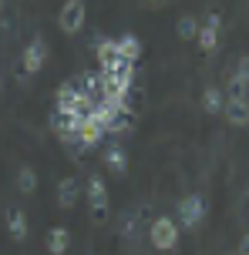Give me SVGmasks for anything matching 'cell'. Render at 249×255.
Returning <instances> with one entry per match:
<instances>
[{"label":"cell","instance_id":"obj_1","mask_svg":"<svg viewBox=\"0 0 249 255\" xmlns=\"http://www.w3.org/2000/svg\"><path fill=\"white\" fill-rule=\"evenodd\" d=\"M84 191H88V205H91V222H94V225H105L108 218H111V212H108L105 178H101V175H91L88 185H84Z\"/></svg>","mask_w":249,"mask_h":255},{"label":"cell","instance_id":"obj_2","mask_svg":"<svg viewBox=\"0 0 249 255\" xmlns=\"http://www.w3.org/2000/svg\"><path fill=\"white\" fill-rule=\"evenodd\" d=\"M179 222L169 215H162L152 222V229H148V239H152V245H155L158 252H169V249H175V242H179Z\"/></svg>","mask_w":249,"mask_h":255},{"label":"cell","instance_id":"obj_3","mask_svg":"<svg viewBox=\"0 0 249 255\" xmlns=\"http://www.w3.org/2000/svg\"><path fill=\"white\" fill-rule=\"evenodd\" d=\"M179 229H199L202 222H206V198L202 195H185L182 202H179Z\"/></svg>","mask_w":249,"mask_h":255},{"label":"cell","instance_id":"obj_4","mask_svg":"<svg viewBox=\"0 0 249 255\" xmlns=\"http://www.w3.org/2000/svg\"><path fill=\"white\" fill-rule=\"evenodd\" d=\"M84 17H88L84 0H64V7L57 13V27H61L64 34H78L81 27H84Z\"/></svg>","mask_w":249,"mask_h":255},{"label":"cell","instance_id":"obj_5","mask_svg":"<svg viewBox=\"0 0 249 255\" xmlns=\"http://www.w3.org/2000/svg\"><path fill=\"white\" fill-rule=\"evenodd\" d=\"M44 61H47V44H44V37H34L24 47V54H20V77L37 74L44 67Z\"/></svg>","mask_w":249,"mask_h":255},{"label":"cell","instance_id":"obj_6","mask_svg":"<svg viewBox=\"0 0 249 255\" xmlns=\"http://www.w3.org/2000/svg\"><path fill=\"white\" fill-rule=\"evenodd\" d=\"M78 198H81V178L78 175H64L57 181V205L61 208H74Z\"/></svg>","mask_w":249,"mask_h":255},{"label":"cell","instance_id":"obj_7","mask_svg":"<svg viewBox=\"0 0 249 255\" xmlns=\"http://www.w3.org/2000/svg\"><path fill=\"white\" fill-rule=\"evenodd\" d=\"M27 229H30L27 212L20 208V205H10V208H7V235H10L13 242H24V239H27Z\"/></svg>","mask_w":249,"mask_h":255},{"label":"cell","instance_id":"obj_8","mask_svg":"<svg viewBox=\"0 0 249 255\" xmlns=\"http://www.w3.org/2000/svg\"><path fill=\"white\" fill-rule=\"evenodd\" d=\"M78 125H81V118H74L71 111H57V108H54L51 128H54V131H57L64 141H74V138H78Z\"/></svg>","mask_w":249,"mask_h":255},{"label":"cell","instance_id":"obj_9","mask_svg":"<svg viewBox=\"0 0 249 255\" xmlns=\"http://www.w3.org/2000/svg\"><path fill=\"white\" fill-rule=\"evenodd\" d=\"M219 27H223L219 13H209V20L199 27V37H196L202 51H216V44H219Z\"/></svg>","mask_w":249,"mask_h":255},{"label":"cell","instance_id":"obj_10","mask_svg":"<svg viewBox=\"0 0 249 255\" xmlns=\"http://www.w3.org/2000/svg\"><path fill=\"white\" fill-rule=\"evenodd\" d=\"M249 91V57H243L236 67V74L229 77V88H226V98H246Z\"/></svg>","mask_w":249,"mask_h":255},{"label":"cell","instance_id":"obj_11","mask_svg":"<svg viewBox=\"0 0 249 255\" xmlns=\"http://www.w3.org/2000/svg\"><path fill=\"white\" fill-rule=\"evenodd\" d=\"M44 245H47V255H64L67 249H71V232H67L64 225H54V229H47Z\"/></svg>","mask_w":249,"mask_h":255},{"label":"cell","instance_id":"obj_12","mask_svg":"<svg viewBox=\"0 0 249 255\" xmlns=\"http://www.w3.org/2000/svg\"><path fill=\"white\" fill-rule=\"evenodd\" d=\"M223 115L233 121V125H249V101L246 98H226V108H223Z\"/></svg>","mask_w":249,"mask_h":255},{"label":"cell","instance_id":"obj_13","mask_svg":"<svg viewBox=\"0 0 249 255\" xmlns=\"http://www.w3.org/2000/svg\"><path fill=\"white\" fill-rule=\"evenodd\" d=\"M105 165L111 175H125L128 171V151L121 148V144H108L105 148Z\"/></svg>","mask_w":249,"mask_h":255},{"label":"cell","instance_id":"obj_14","mask_svg":"<svg viewBox=\"0 0 249 255\" xmlns=\"http://www.w3.org/2000/svg\"><path fill=\"white\" fill-rule=\"evenodd\" d=\"M131 121H135V111L121 104V108H115V111H111V121H108L105 134H125V131L131 128Z\"/></svg>","mask_w":249,"mask_h":255},{"label":"cell","instance_id":"obj_15","mask_svg":"<svg viewBox=\"0 0 249 255\" xmlns=\"http://www.w3.org/2000/svg\"><path fill=\"white\" fill-rule=\"evenodd\" d=\"M101 134H105V131L94 125L91 118H81V125H78V138H74V141H78L81 148H94V144L101 141Z\"/></svg>","mask_w":249,"mask_h":255},{"label":"cell","instance_id":"obj_16","mask_svg":"<svg viewBox=\"0 0 249 255\" xmlns=\"http://www.w3.org/2000/svg\"><path fill=\"white\" fill-rule=\"evenodd\" d=\"M118 57L128 64H138V57H142V40L135 37V34H125V37H118Z\"/></svg>","mask_w":249,"mask_h":255},{"label":"cell","instance_id":"obj_17","mask_svg":"<svg viewBox=\"0 0 249 255\" xmlns=\"http://www.w3.org/2000/svg\"><path fill=\"white\" fill-rule=\"evenodd\" d=\"M202 108L209 111V115H219L226 108V91L219 88H206V94H202Z\"/></svg>","mask_w":249,"mask_h":255},{"label":"cell","instance_id":"obj_18","mask_svg":"<svg viewBox=\"0 0 249 255\" xmlns=\"http://www.w3.org/2000/svg\"><path fill=\"white\" fill-rule=\"evenodd\" d=\"M94 54H98V67H108V64L118 57V40H98V47H94Z\"/></svg>","mask_w":249,"mask_h":255},{"label":"cell","instance_id":"obj_19","mask_svg":"<svg viewBox=\"0 0 249 255\" xmlns=\"http://www.w3.org/2000/svg\"><path fill=\"white\" fill-rule=\"evenodd\" d=\"M34 188H37V171L30 165H24L17 171V191H20V195H30Z\"/></svg>","mask_w":249,"mask_h":255},{"label":"cell","instance_id":"obj_20","mask_svg":"<svg viewBox=\"0 0 249 255\" xmlns=\"http://www.w3.org/2000/svg\"><path fill=\"white\" fill-rule=\"evenodd\" d=\"M179 37L182 40H196L199 37V20L192 17V13H182V17H179Z\"/></svg>","mask_w":249,"mask_h":255},{"label":"cell","instance_id":"obj_21","mask_svg":"<svg viewBox=\"0 0 249 255\" xmlns=\"http://www.w3.org/2000/svg\"><path fill=\"white\" fill-rule=\"evenodd\" d=\"M236 252H239V255H249V232L239 239V249H236Z\"/></svg>","mask_w":249,"mask_h":255},{"label":"cell","instance_id":"obj_22","mask_svg":"<svg viewBox=\"0 0 249 255\" xmlns=\"http://www.w3.org/2000/svg\"><path fill=\"white\" fill-rule=\"evenodd\" d=\"M0 7H3V0H0Z\"/></svg>","mask_w":249,"mask_h":255},{"label":"cell","instance_id":"obj_23","mask_svg":"<svg viewBox=\"0 0 249 255\" xmlns=\"http://www.w3.org/2000/svg\"><path fill=\"white\" fill-rule=\"evenodd\" d=\"M233 255H239V252H233Z\"/></svg>","mask_w":249,"mask_h":255}]
</instances>
